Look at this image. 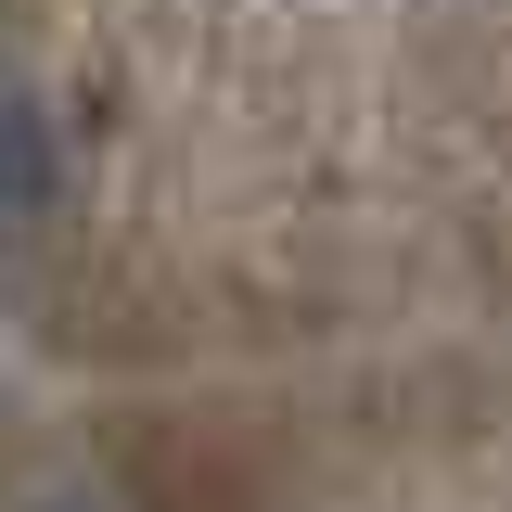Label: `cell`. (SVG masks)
<instances>
[{"label":"cell","instance_id":"1","mask_svg":"<svg viewBox=\"0 0 512 512\" xmlns=\"http://www.w3.org/2000/svg\"><path fill=\"white\" fill-rule=\"evenodd\" d=\"M64 154H52V116L26 103V90H0V231H26L39 205H52Z\"/></svg>","mask_w":512,"mask_h":512}]
</instances>
